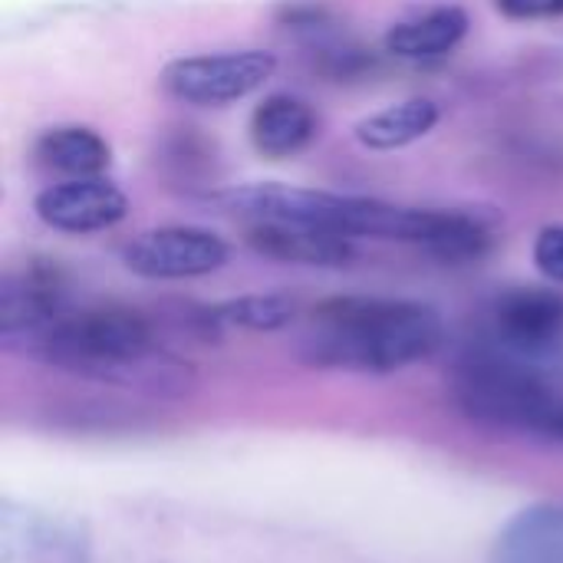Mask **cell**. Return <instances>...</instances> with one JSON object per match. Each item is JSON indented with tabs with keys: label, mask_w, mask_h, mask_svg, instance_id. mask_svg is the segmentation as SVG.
Instances as JSON below:
<instances>
[{
	"label": "cell",
	"mask_w": 563,
	"mask_h": 563,
	"mask_svg": "<svg viewBox=\"0 0 563 563\" xmlns=\"http://www.w3.org/2000/svg\"><path fill=\"white\" fill-rule=\"evenodd\" d=\"M488 563H563V501L521 508L498 531Z\"/></svg>",
	"instance_id": "8fae6325"
},
{
	"label": "cell",
	"mask_w": 563,
	"mask_h": 563,
	"mask_svg": "<svg viewBox=\"0 0 563 563\" xmlns=\"http://www.w3.org/2000/svg\"><path fill=\"white\" fill-rule=\"evenodd\" d=\"M33 158L40 168L59 175V181H69V178L106 175V168L112 162V148L89 125H53V129L40 132V139L33 145Z\"/></svg>",
	"instance_id": "4fadbf2b"
},
{
	"label": "cell",
	"mask_w": 563,
	"mask_h": 563,
	"mask_svg": "<svg viewBox=\"0 0 563 563\" xmlns=\"http://www.w3.org/2000/svg\"><path fill=\"white\" fill-rule=\"evenodd\" d=\"M495 247V224L478 211L442 208L439 228L426 241V254L442 264H475Z\"/></svg>",
	"instance_id": "2e32d148"
},
{
	"label": "cell",
	"mask_w": 563,
	"mask_h": 563,
	"mask_svg": "<svg viewBox=\"0 0 563 563\" xmlns=\"http://www.w3.org/2000/svg\"><path fill=\"white\" fill-rule=\"evenodd\" d=\"M442 112L432 99H402V102H393L366 119L356 122L353 135L363 148L369 152H399L419 139H426L435 125H439Z\"/></svg>",
	"instance_id": "9a60e30c"
},
{
	"label": "cell",
	"mask_w": 563,
	"mask_h": 563,
	"mask_svg": "<svg viewBox=\"0 0 563 563\" xmlns=\"http://www.w3.org/2000/svg\"><path fill=\"white\" fill-rule=\"evenodd\" d=\"M498 350L538 366L563 360V294L548 287L505 290L492 307V340Z\"/></svg>",
	"instance_id": "8992f818"
},
{
	"label": "cell",
	"mask_w": 563,
	"mask_h": 563,
	"mask_svg": "<svg viewBox=\"0 0 563 563\" xmlns=\"http://www.w3.org/2000/svg\"><path fill=\"white\" fill-rule=\"evenodd\" d=\"M501 16L518 20V23H534V20H558L563 16V0H495Z\"/></svg>",
	"instance_id": "d6986e66"
},
{
	"label": "cell",
	"mask_w": 563,
	"mask_h": 563,
	"mask_svg": "<svg viewBox=\"0 0 563 563\" xmlns=\"http://www.w3.org/2000/svg\"><path fill=\"white\" fill-rule=\"evenodd\" d=\"M33 211L46 228L59 234H96L125 221L129 198L106 175L69 178L43 188L33 201Z\"/></svg>",
	"instance_id": "9c48e42d"
},
{
	"label": "cell",
	"mask_w": 563,
	"mask_h": 563,
	"mask_svg": "<svg viewBox=\"0 0 563 563\" xmlns=\"http://www.w3.org/2000/svg\"><path fill=\"white\" fill-rule=\"evenodd\" d=\"M69 303L66 277L49 261H30L20 271H10L0 284V340L16 353L30 336L59 320Z\"/></svg>",
	"instance_id": "ba28073f"
},
{
	"label": "cell",
	"mask_w": 563,
	"mask_h": 563,
	"mask_svg": "<svg viewBox=\"0 0 563 563\" xmlns=\"http://www.w3.org/2000/svg\"><path fill=\"white\" fill-rule=\"evenodd\" d=\"M445 340L439 310L393 297H333L313 307L300 356L320 369L399 373L429 360Z\"/></svg>",
	"instance_id": "6da1fadb"
},
{
	"label": "cell",
	"mask_w": 563,
	"mask_h": 563,
	"mask_svg": "<svg viewBox=\"0 0 563 563\" xmlns=\"http://www.w3.org/2000/svg\"><path fill=\"white\" fill-rule=\"evenodd\" d=\"M468 26L472 20L462 7H432L426 13H416L389 26L386 53L399 59H412V63L435 59V56L452 53L465 40Z\"/></svg>",
	"instance_id": "5bb4252c"
},
{
	"label": "cell",
	"mask_w": 563,
	"mask_h": 563,
	"mask_svg": "<svg viewBox=\"0 0 563 563\" xmlns=\"http://www.w3.org/2000/svg\"><path fill=\"white\" fill-rule=\"evenodd\" d=\"M231 247L221 234L195 224H165L135 234L122 247V264L145 280H191L221 271Z\"/></svg>",
	"instance_id": "52a82bcc"
},
{
	"label": "cell",
	"mask_w": 563,
	"mask_h": 563,
	"mask_svg": "<svg viewBox=\"0 0 563 563\" xmlns=\"http://www.w3.org/2000/svg\"><path fill=\"white\" fill-rule=\"evenodd\" d=\"M16 353L109 386L181 393L188 383V366L168 360L155 327L129 307H73Z\"/></svg>",
	"instance_id": "7a4b0ae2"
},
{
	"label": "cell",
	"mask_w": 563,
	"mask_h": 563,
	"mask_svg": "<svg viewBox=\"0 0 563 563\" xmlns=\"http://www.w3.org/2000/svg\"><path fill=\"white\" fill-rule=\"evenodd\" d=\"M247 244L267 261L303 267H346L356 257L353 238L287 221H254L247 228Z\"/></svg>",
	"instance_id": "30bf717a"
},
{
	"label": "cell",
	"mask_w": 563,
	"mask_h": 563,
	"mask_svg": "<svg viewBox=\"0 0 563 563\" xmlns=\"http://www.w3.org/2000/svg\"><path fill=\"white\" fill-rule=\"evenodd\" d=\"M211 201L231 214H244L254 221H287V224L336 231L346 238L402 241L419 251L432 238L442 218V208H409V205H393L383 198L336 195V191L284 185V181L231 185L211 195Z\"/></svg>",
	"instance_id": "3957f363"
},
{
	"label": "cell",
	"mask_w": 563,
	"mask_h": 563,
	"mask_svg": "<svg viewBox=\"0 0 563 563\" xmlns=\"http://www.w3.org/2000/svg\"><path fill=\"white\" fill-rule=\"evenodd\" d=\"M531 257L541 277H548L551 284H563V224H548L538 231Z\"/></svg>",
	"instance_id": "ac0fdd59"
},
{
	"label": "cell",
	"mask_w": 563,
	"mask_h": 563,
	"mask_svg": "<svg viewBox=\"0 0 563 563\" xmlns=\"http://www.w3.org/2000/svg\"><path fill=\"white\" fill-rule=\"evenodd\" d=\"M205 313L218 327L247 330V333H277L294 323L297 303L284 294H244V297L221 300Z\"/></svg>",
	"instance_id": "e0dca14e"
},
{
	"label": "cell",
	"mask_w": 563,
	"mask_h": 563,
	"mask_svg": "<svg viewBox=\"0 0 563 563\" xmlns=\"http://www.w3.org/2000/svg\"><path fill=\"white\" fill-rule=\"evenodd\" d=\"M452 389L459 409L488 429L563 442V389L554 366L528 363L488 343L455 366Z\"/></svg>",
	"instance_id": "277c9868"
},
{
	"label": "cell",
	"mask_w": 563,
	"mask_h": 563,
	"mask_svg": "<svg viewBox=\"0 0 563 563\" xmlns=\"http://www.w3.org/2000/svg\"><path fill=\"white\" fill-rule=\"evenodd\" d=\"M277 73V53L271 49H221L175 56L162 66L158 86L165 96L185 106H228L257 92Z\"/></svg>",
	"instance_id": "5b68a950"
},
{
	"label": "cell",
	"mask_w": 563,
	"mask_h": 563,
	"mask_svg": "<svg viewBox=\"0 0 563 563\" xmlns=\"http://www.w3.org/2000/svg\"><path fill=\"white\" fill-rule=\"evenodd\" d=\"M317 112L290 92H274L257 102L251 115V142L264 158H294L317 139Z\"/></svg>",
	"instance_id": "7c38bea8"
}]
</instances>
